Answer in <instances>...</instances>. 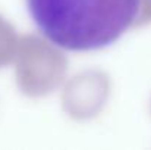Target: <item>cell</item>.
I'll list each match as a JSON object with an SVG mask.
<instances>
[{
  "instance_id": "obj_1",
  "label": "cell",
  "mask_w": 151,
  "mask_h": 150,
  "mask_svg": "<svg viewBox=\"0 0 151 150\" xmlns=\"http://www.w3.org/2000/svg\"><path fill=\"white\" fill-rule=\"evenodd\" d=\"M141 0H27L29 15L56 46L72 51L103 49L135 21Z\"/></svg>"
}]
</instances>
